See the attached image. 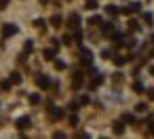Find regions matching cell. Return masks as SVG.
I'll list each match as a JSON object with an SVG mask.
<instances>
[{
  "mask_svg": "<svg viewBox=\"0 0 154 139\" xmlns=\"http://www.w3.org/2000/svg\"><path fill=\"white\" fill-rule=\"evenodd\" d=\"M15 34H17V26H15V23H4V26H2V38L15 36Z\"/></svg>",
  "mask_w": 154,
  "mask_h": 139,
  "instance_id": "obj_1",
  "label": "cell"
},
{
  "mask_svg": "<svg viewBox=\"0 0 154 139\" xmlns=\"http://www.w3.org/2000/svg\"><path fill=\"white\" fill-rule=\"evenodd\" d=\"M80 61H82L84 65H91L93 55H91V51H89V49H82V51H80Z\"/></svg>",
  "mask_w": 154,
  "mask_h": 139,
  "instance_id": "obj_2",
  "label": "cell"
},
{
  "mask_svg": "<svg viewBox=\"0 0 154 139\" xmlns=\"http://www.w3.org/2000/svg\"><path fill=\"white\" fill-rule=\"evenodd\" d=\"M91 76H93V78H91V86H99V84L103 82V76H101V74H97V72H91Z\"/></svg>",
  "mask_w": 154,
  "mask_h": 139,
  "instance_id": "obj_3",
  "label": "cell"
},
{
  "mask_svg": "<svg viewBox=\"0 0 154 139\" xmlns=\"http://www.w3.org/2000/svg\"><path fill=\"white\" fill-rule=\"evenodd\" d=\"M135 11H139V4H127L125 9H120V13H125V15H131V13H135Z\"/></svg>",
  "mask_w": 154,
  "mask_h": 139,
  "instance_id": "obj_4",
  "label": "cell"
},
{
  "mask_svg": "<svg viewBox=\"0 0 154 139\" xmlns=\"http://www.w3.org/2000/svg\"><path fill=\"white\" fill-rule=\"evenodd\" d=\"M28 127H30V118L28 116H23V118L17 120V129H28Z\"/></svg>",
  "mask_w": 154,
  "mask_h": 139,
  "instance_id": "obj_5",
  "label": "cell"
},
{
  "mask_svg": "<svg viewBox=\"0 0 154 139\" xmlns=\"http://www.w3.org/2000/svg\"><path fill=\"white\" fill-rule=\"evenodd\" d=\"M36 82H38V86H42V89H47V86L51 84V80H49L47 76H38V78H36Z\"/></svg>",
  "mask_w": 154,
  "mask_h": 139,
  "instance_id": "obj_6",
  "label": "cell"
},
{
  "mask_svg": "<svg viewBox=\"0 0 154 139\" xmlns=\"http://www.w3.org/2000/svg\"><path fill=\"white\" fill-rule=\"evenodd\" d=\"M78 23H80V17H78L76 13H72V15H70V26L76 30V28H78Z\"/></svg>",
  "mask_w": 154,
  "mask_h": 139,
  "instance_id": "obj_7",
  "label": "cell"
},
{
  "mask_svg": "<svg viewBox=\"0 0 154 139\" xmlns=\"http://www.w3.org/2000/svg\"><path fill=\"white\" fill-rule=\"evenodd\" d=\"M61 116H63V110H59V108H53L51 110V118L57 120V118H61Z\"/></svg>",
  "mask_w": 154,
  "mask_h": 139,
  "instance_id": "obj_8",
  "label": "cell"
},
{
  "mask_svg": "<svg viewBox=\"0 0 154 139\" xmlns=\"http://www.w3.org/2000/svg\"><path fill=\"white\" fill-rule=\"evenodd\" d=\"M106 11H108V15H118V13H120V9H116L114 4H108Z\"/></svg>",
  "mask_w": 154,
  "mask_h": 139,
  "instance_id": "obj_9",
  "label": "cell"
},
{
  "mask_svg": "<svg viewBox=\"0 0 154 139\" xmlns=\"http://www.w3.org/2000/svg\"><path fill=\"white\" fill-rule=\"evenodd\" d=\"M51 26H53V28H59V26H61V17H59V15L51 17Z\"/></svg>",
  "mask_w": 154,
  "mask_h": 139,
  "instance_id": "obj_10",
  "label": "cell"
},
{
  "mask_svg": "<svg viewBox=\"0 0 154 139\" xmlns=\"http://www.w3.org/2000/svg\"><path fill=\"white\" fill-rule=\"evenodd\" d=\"M99 4H97V0H87V9H89V11H95Z\"/></svg>",
  "mask_w": 154,
  "mask_h": 139,
  "instance_id": "obj_11",
  "label": "cell"
},
{
  "mask_svg": "<svg viewBox=\"0 0 154 139\" xmlns=\"http://www.w3.org/2000/svg\"><path fill=\"white\" fill-rule=\"evenodd\" d=\"M80 82H82V74L76 72V74H74V86H80Z\"/></svg>",
  "mask_w": 154,
  "mask_h": 139,
  "instance_id": "obj_12",
  "label": "cell"
},
{
  "mask_svg": "<svg viewBox=\"0 0 154 139\" xmlns=\"http://www.w3.org/2000/svg\"><path fill=\"white\" fill-rule=\"evenodd\" d=\"M114 32V26H112V23H106V26H103V34H112Z\"/></svg>",
  "mask_w": 154,
  "mask_h": 139,
  "instance_id": "obj_13",
  "label": "cell"
},
{
  "mask_svg": "<svg viewBox=\"0 0 154 139\" xmlns=\"http://www.w3.org/2000/svg\"><path fill=\"white\" fill-rule=\"evenodd\" d=\"M127 61H129V57H116V59H114V63H116V65H125Z\"/></svg>",
  "mask_w": 154,
  "mask_h": 139,
  "instance_id": "obj_14",
  "label": "cell"
},
{
  "mask_svg": "<svg viewBox=\"0 0 154 139\" xmlns=\"http://www.w3.org/2000/svg\"><path fill=\"white\" fill-rule=\"evenodd\" d=\"M19 82H21V76H19V74L15 72V74L11 76V84H19Z\"/></svg>",
  "mask_w": 154,
  "mask_h": 139,
  "instance_id": "obj_15",
  "label": "cell"
},
{
  "mask_svg": "<svg viewBox=\"0 0 154 139\" xmlns=\"http://www.w3.org/2000/svg\"><path fill=\"white\" fill-rule=\"evenodd\" d=\"M122 131H125V127H122V122H114V133H118V135H120Z\"/></svg>",
  "mask_w": 154,
  "mask_h": 139,
  "instance_id": "obj_16",
  "label": "cell"
},
{
  "mask_svg": "<svg viewBox=\"0 0 154 139\" xmlns=\"http://www.w3.org/2000/svg\"><path fill=\"white\" fill-rule=\"evenodd\" d=\"M122 120H127V122H135V116H133V114H122Z\"/></svg>",
  "mask_w": 154,
  "mask_h": 139,
  "instance_id": "obj_17",
  "label": "cell"
},
{
  "mask_svg": "<svg viewBox=\"0 0 154 139\" xmlns=\"http://www.w3.org/2000/svg\"><path fill=\"white\" fill-rule=\"evenodd\" d=\"M45 57H47V59H53V57H55V49H47V51H45Z\"/></svg>",
  "mask_w": 154,
  "mask_h": 139,
  "instance_id": "obj_18",
  "label": "cell"
},
{
  "mask_svg": "<svg viewBox=\"0 0 154 139\" xmlns=\"http://www.w3.org/2000/svg\"><path fill=\"white\" fill-rule=\"evenodd\" d=\"M133 91H135V93H144V84H142V82H135V84H133Z\"/></svg>",
  "mask_w": 154,
  "mask_h": 139,
  "instance_id": "obj_19",
  "label": "cell"
},
{
  "mask_svg": "<svg viewBox=\"0 0 154 139\" xmlns=\"http://www.w3.org/2000/svg\"><path fill=\"white\" fill-rule=\"evenodd\" d=\"M89 23H91V26H99V23H101V17H91Z\"/></svg>",
  "mask_w": 154,
  "mask_h": 139,
  "instance_id": "obj_20",
  "label": "cell"
},
{
  "mask_svg": "<svg viewBox=\"0 0 154 139\" xmlns=\"http://www.w3.org/2000/svg\"><path fill=\"white\" fill-rule=\"evenodd\" d=\"M34 26H36L38 30H45V21H42V19H36V21H34Z\"/></svg>",
  "mask_w": 154,
  "mask_h": 139,
  "instance_id": "obj_21",
  "label": "cell"
},
{
  "mask_svg": "<svg viewBox=\"0 0 154 139\" xmlns=\"http://www.w3.org/2000/svg\"><path fill=\"white\" fill-rule=\"evenodd\" d=\"M137 28H139V26H137V21H135V19H133V21H129V30H131V32H135Z\"/></svg>",
  "mask_w": 154,
  "mask_h": 139,
  "instance_id": "obj_22",
  "label": "cell"
},
{
  "mask_svg": "<svg viewBox=\"0 0 154 139\" xmlns=\"http://www.w3.org/2000/svg\"><path fill=\"white\" fill-rule=\"evenodd\" d=\"M30 103H40V95H30Z\"/></svg>",
  "mask_w": 154,
  "mask_h": 139,
  "instance_id": "obj_23",
  "label": "cell"
},
{
  "mask_svg": "<svg viewBox=\"0 0 154 139\" xmlns=\"http://www.w3.org/2000/svg\"><path fill=\"white\" fill-rule=\"evenodd\" d=\"M135 110H137V112H146V110H148V105H146V103H137V105H135Z\"/></svg>",
  "mask_w": 154,
  "mask_h": 139,
  "instance_id": "obj_24",
  "label": "cell"
},
{
  "mask_svg": "<svg viewBox=\"0 0 154 139\" xmlns=\"http://www.w3.org/2000/svg\"><path fill=\"white\" fill-rule=\"evenodd\" d=\"M0 89H11V80H2L0 82Z\"/></svg>",
  "mask_w": 154,
  "mask_h": 139,
  "instance_id": "obj_25",
  "label": "cell"
},
{
  "mask_svg": "<svg viewBox=\"0 0 154 139\" xmlns=\"http://www.w3.org/2000/svg\"><path fill=\"white\" fill-rule=\"evenodd\" d=\"M9 2H11V0H0V11L7 9V7H9Z\"/></svg>",
  "mask_w": 154,
  "mask_h": 139,
  "instance_id": "obj_26",
  "label": "cell"
},
{
  "mask_svg": "<svg viewBox=\"0 0 154 139\" xmlns=\"http://www.w3.org/2000/svg\"><path fill=\"white\" fill-rule=\"evenodd\" d=\"M55 67H57V70H63V67H65V63H63V61H59V59H57V61H55Z\"/></svg>",
  "mask_w": 154,
  "mask_h": 139,
  "instance_id": "obj_27",
  "label": "cell"
},
{
  "mask_svg": "<svg viewBox=\"0 0 154 139\" xmlns=\"http://www.w3.org/2000/svg\"><path fill=\"white\" fill-rule=\"evenodd\" d=\"M110 55H112V51H101V57L103 59H110Z\"/></svg>",
  "mask_w": 154,
  "mask_h": 139,
  "instance_id": "obj_28",
  "label": "cell"
},
{
  "mask_svg": "<svg viewBox=\"0 0 154 139\" xmlns=\"http://www.w3.org/2000/svg\"><path fill=\"white\" fill-rule=\"evenodd\" d=\"M148 97H150L152 101H154V89H148Z\"/></svg>",
  "mask_w": 154,
  "mask_h": 139,
  "instance_id": "obj_29",
  "label": "cell"
},
{
  "mask_svg": "<svg viewBox=\"0 0 154 139\" xmlns=\"http://www.w3.org/2000/svg\"><path fill=\"white\" fill-rule=\"evenodd\" d=\"M150 131H152V133H154V120H152V122H150Z\"/></svg>",
  "mask_w": 154,
  "mask_h": 139,
  "instance_id": "obj_30",
  "label": "cell"
},
{
  "mask_svg": "<svg viewBox=\"0 0 154 139\" xmlns=\"http://www.w3.org/2000/svg\"><path fill=\"white\" fill-rule=\"evenodd\" d=\"M150 72H152V76H154V65H152V67H150Z\"/></svg>",
  "mask_w": 154,
  "mask_h": 139,
  "instance_id": "obj_31",
  "label": "cell"
},
{
  "mask_svg": "<svg viewBox=\"0 0 154 139\" xmlns=\"http://www.w3.org/2000/svg\"><path fill=\"white\" fill-rule=\"evenodd\" d=\"M152 57H154V51H152Z\"/></svg>",
  "mask_w": 154,
  "mask_h": 139,
  "instance_id": "obj_32",
  "label": "cell"
},
{
  "mask_svg": "<svg viewBox=\"0 0 154 139\" xmlns=\"http://www.w3.org/2000/svg\"><path fill=\"white\" fill-rule=\"evenodd\" d=\"M152 42H154V36H152Z\"/></svg>",
  "mask_w": 154,
  "mask_h": 139,
  "instance_id": "obj_33",
  "label": "cell"
}]
</instances>
